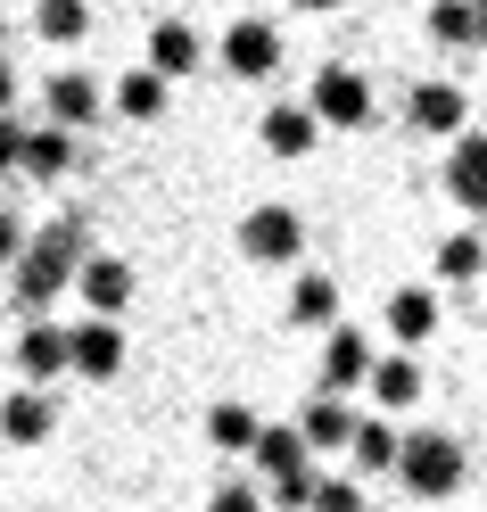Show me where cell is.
Masks as SVG:
<instances>
[{
	"mask_svg": "<svg viewBox=\"0 0 487 512\" xmlns=\"http://www.w3.org/2000/svg\"><path fill=\"white\" fill-rule=\"evenodd\" d=\"M42 42H58V50H67V42H83L91 34V9H83V0H42Z\"/></svg>",
	"mask_w": 487,
	"mask_h": 512,
	"instance_id": "obj_24",
	"label": "cell"
},
{
	"mask_svg": "<svg viewBox=\"0 0 487 512\" xmlns=\"http://www.w3.org/2000/svg\"><path fill=\"white\" fill-rule=\"evenodd\" d=\"M240 256H256V265H298V256H306L298 207H248L240 215Z\"/></svg>",
	"mask_w": 487,
	"mask_h": 512,
	"instance_id": "obj_3",
	"label": "cell"
},
{
	"mask_svg": "<svg viewBox=\"0 0 487 512\" xmlns=\"http://www.w3.org/2000/svg\"><path fill=\"white\" fill-rule=\"evenodd\" d=\"M215 504H223V512H248V504H265V488H256V479H223Z\"/></svg>",
	"mask_w": 487,
	"mask_h": 512,
	"instance_id": "obj_30",
	"label": "cell"
},
{
	"mask_svg": "<svg viewBox=\"0 0 487 512\" xmlns=\"http://www.w3.org/2000/svg\"><path fill=\"white\" fill-rule=\"evenodd\" d=\"M17 306H50V298H67V281H75V265H83V215H58L50 232H25L17 240Z\"/></svg>",
	"mask_w": 487,
	"mask_h": 512,
	"instance_id": "obj_1",
	"label": "cell"
},
{
	"mask_svg": "<svg viewBox=\"0 0 487 512\" xmlns=\"http://www.w3.org/2000/svg\"><path fill=\"white\" fill-rule=\"evenodd\" d=\"M479 265H487L479 232H454V240H438V273H446V281H479Z\"/></svg>",
	"mask_w": 487,
	"mask_h": 512,
	"instance_id": "obj_27",
	"label": "cell"
},
{
	"mask_svg": "<svg viewBox=\"0 0 487 512\" xmlns=\"http://www.w3.org/2000/svg\"><path fill=\"white\" fill-rule=\"evenodd\" d=\"M306 504H322V512H355V504H364V479H314V488H306Z\"/></svg>",
	"mask_w": 487,
	"mask_h": 512,
	"instance_id": "obj_28",
	"label": "cell"
},
{
	"mask_svg": "<svg viewBox=\"0 0 487 512\" xmlns=\"http://www.w3.org/2000/svg\"><path fill=\"white\" fill-rule=\"evenodd\" d=\"M256 133H265V149H273V157H306V149L322 141V124H314V108H306V100H281V108H265V124H256Z\"/></svg>",
	"mask_w": 487,
	"mask_h": 512,
	"instance_id": "obj_14",
	"label": "cell"
},
{
	"mask_svg": "<svg viewBox=\"0 0 487 512\" xmlns=\"http://www.w3.org/2000/svg\"><path fill=\"white\" fill-rule=\"evenodd\" d=\"M248 455H256V471H265V488H273V479H306L314 471V455H306V438L298 430H265V422H256V438H248Z\"/></svg>",
	"mask_w": 487,
	"mask_h": 512,
	"instance_id": "obj_11",
	"label": "cell"
},
{
	"mask_svg": "<svg viewBox=\"0 0 487 512\" xmlns=\"http://www.w3.org/2000/svg\"><path fill=\"white\" fill-rule=\"evenodd\" d=\"M248 438H256V413H248V405H215V413H207V446L248 455Z\"/></svg>",
	"mask_w": 487,
	"mask_h": 512,
	"instance_id": "obj_25",
	"label": "cell"
},
{
	"mask_svg": "<svg viewBox=\"0 0 487 512\" xmlns=\"http://www.w3.org/2000/svg\"><path fill=\"white\" fill-rule=\"evenodd\" d=\"M471 25H479V42H487V0H471Z\"/></svg>",
	"mask_w": 487,
	"mask_h": 512,
	"instance_id": "obj_33",
	"label": "cell"
},
{
	"mask_svg": "<svg viewBox=\"0 0 487 512\" xmlns=\"http://www.w3.org/2000/svg\"><path fill=\"white\" fill-rule=\"evenodd\" d=\"M67 290H75L91 314H124V306H133V265H124V256H91V248H83V265H75Z\"/></svg>",
	"mask_w": 487,
	"mask_h": 512,
	"instance_id": "obj_6",
	"label": "cell"
},
{
	"mask_svg": "<svg viewBox=\"0 0 487 512\" xmlns=\"http://www.w3.org/2000/svg\"><path fill=\"white\" fill-rule=\"evenodd\" d=\"M298 9H339V0H298Z\"/></svg>",
	"mask_w": 487,
	"mask_h": 512,
	"instance_id": "obj_34",
	"label": "cell"
},
{
	"mask_svg": "<svg viewBox=\"0 0 487 512\" xmlns=\"http://www.w3.org/2000/svg\"><path fill=\"white\" fill-rule=\"evenodd\" d=\"M17 240H25V223H17L9 207H0V265H9V256H17Z\"/></svg>",
	"mask_w": 487,
	"mask_h": 512,
	"instance_id": "obj_31",
	"label": "cell"
},
{
	"mask_svg": "<svg viewBox=\"0 0 487 512\" xmlns=\"http://www.w3.org/2000/svg\"><path fill=\"white\" fill-rule=\"evenodd\" d=\"M17 372L25 380H58V372H67V331H58V323H25L17 331Z\"/></svg>",
	"mask_w": 487,
	"mask_h": 512,
	"instance_id": "obj_19",
	"label": "cell"
},
{
	"mask_svg": "<svg viewBox=\"0 0 487 512\" xmlns=\"http://www.w3.org/2000/svg\"><path fill=\"white\" fill-rule=\"evenodd\" d=\"M388 471H397L413 496H454V488H463V438L413 430V438H397V463H388Z\"/></svg>",
	"mask_w": 487,
	"mask_h": 512,
	"instance_id": "obj_2",
	"label": "cell"
},
{
	"mask_svg": "<svg viewBox=\"0 0 487 512\" xmlns=\"http://www.w3.org/2000/svg\"><path fill=\"white\" fill-rule=\"evenodd\" d=\"M289 323H298V331L339 323V281L331 273H298V290H289Z\"/></svg>",
	"mask_w": 487,
	"mask_h": 512,
	"instance_id": "obj_22",
	"label": "cell"
},
{
	"mask_svg": "<svg viewBox=\"0 0 487 512\" xmlns=\"http://www.w3.org/2000/svg\"><path fill=\"white\" fill-rule=\"evenodd\" d=\"M364 389L380 397V413H405V405L421 397V364L405 356V347H397V356H372V364H364Z\"/></svg>",
	"mask_w": 487,
	"mask_h": 512,
	"instance_id": "obj_15",
	"label": "cell"
},
{
	"mask_svg": "<svg viewBox=\"0 0 487 512\" xmlns=\"http://www.w3.org/2000/svg\"><path fill=\"white\" fill-rule=\"evenodd\" d=\"M364 364H372V339L347 331V323H322V389H364Z\"/></svg>",
	"mask_w": 487,
	"mask_h": 512,
	"instance_id": "obj_9",
	"label": "cell"
},
{
	"mask_svg": "<svg viewBox=\"0 0 487 512\" xmlns=\"http://www.w3.org/2000/svg\"><path fill=\"white\" fill-rule=\"evenodd\" d=\"M306 108H314V124L364 133V124H372V83L355 75V67H322V75H314V91H306Z\"/></svg>",
	"mask_w": 487,
	"mask_h": 512,
	"instance_id": "obj_4",
	"label": "cell"
},
{
	"mask_svg": "<svg viewBox=\"0 0 487 512\" xmlns=\"http://www.w3.org/2000/svg\"><path fill=\"white\" fill-rule=\"evenodd\" d=\"M347 430H355V405H347L339 389H322V397L298 413V438H306V455H339V446H347Z\"/></svg>",
	"mask_w": 487,
	"mask_h": 512,
	"instance_id": "obj_12",
	"label": "cell"
},
{
	"mask_svg": "<svg viewBox=\"0 0 487 512\" xmlns=\"http://www.w3.org/2000/svg\"><path fill=\"white\" fill-rule=\"evenodd\" d=\"M42 108H50V124H67V133H75V124L100 116V83L75 75V67H58V75L42 83Z\"/></svg>",
	"mask_w": 487,
	"mask_h": 512,
	"instance_id": "obj_13",
	"label": "cell"
},
{
	"mask_svg": "<svg viewBox=\"0 0 487 512\" xmlns=\"http://www.w3.org/2000/svg\"><path fill=\"white\" fill-rule=\"evenodd\" d=\"M347 455H355V471H364V479H380L388 463H397V422H388V413H355Z\"/></svg>",
	"mask_w": 487,
	"mask_h": 512,
	"instance_id": "obj_17",
	"label": "cell"
},
{
	"mask_svg": "<svg viewBox=\"0 0 487 512\" xmlns=\"http://www.w3.org/2000/svg\"><path fill=\"white\" fill-rule=\"evenodd\" d=\"M446 190H454V207H471V215H487V133H454V149H446Z\"/></svg>",
	"mask_w": 487,
	"mask_h": 512,
	"instance_id": "obj_8",
	"label": "cell"
},
{
	"mask_svg": "<svg viewBox=\"0 0 487 512\" xmlns=\"http://www.w3.org/2000/svg\"><path fill=\"white\" fill-rule=\"evenodd\" d=\"M17 149H25V124H17L9 108H0V182L17 174Z\"/></svg>",
	"mask_w": 487,
	"mask_h": 512,
	"instance_id": "obj_29",
	"label": "cell"
},
{
	"mask_svg": "<svg viewBox=\"0 0 487 512\" xmlns=\"http://www.w3.org/2000/svg\"><path fill=\"white\" fill-rule=\"evenodd\" d=\"M0 108H17V67L0 58Z\"/></svg>",
	"mask_w": 487,
	"mask_h": 512,
	"instance_id": "obj_32",
	"label": "cell"
},
{
	"mask_svg": "<svg viewBox=\"0 0 487 512\" xmlns=\"http://www.w3.org/2000/svg\"><path fill=\"white\" fill-rule=\"evenodd\" d=\"M67 166H75V141H67V124H42V133H25V149H17V174L58 182Z\"/></svg>",
	"mask_w": 487,
	"mask_h": 512,
	"instance_id": "obj_21",
	"label": "cell"
},
{
	"mask_svg": "<svg viewBox=\"0 0 487 512\" xmlns=\"http://www.w3.org/2000/svg\"><path fill=\"white\" fill-rule=\"evenodd\" d=\"M116 116H133V124L166 116V75H157V67H133V75L116 83Z\"/></svg>",
	"mask_w": 487,
	"mask_h": 512,
	"instance_id": "obj_23",
	"label": "cell"
},
{
	"mask_svg": "<svg viewBox=\"0 0 487 512\" xmlns=\"http://www.w3.org/2000/svg\"><path fill=\"white\" fill-rule=\"evenodd\" d=\"M380 323H388V339H397V347H421V339L438 331V298H430V290H397V298L380 306Z\"/></svg>",
	"mask_w": 487,
	"mask_h": 512,
	"instance_id": "obj_18",
	"label": "cell"
},
{
	"mask_svg": "<svg viewBox=\"0 0 487 512\" xmlns=\"http://www.w3.org/2000/svg\"><path fill=\"white\" fill-rule=\"evenodd\" d=\"M199 58H207V42L190 34V25H174V17H166V25H149V67L166 75V83H174V75H190Z\"/></svg>",
	"mask_w": 487,
	"mask_h": 512,
	"instance_id": "obj_20",
	"label": "cell"
},
{
	"mask_svg": "<svg viewBox=\"0 0 487 512\" xmlns=\"http://www.w3.org/2000/svg\"><path fill=\"white\" fill-rule=\"evenodd\" d=\"M67 372H83V380H116V372H124V331H116V314H91V323L67 331Z\"/></svg>",
	"mask_w": 487,
	"mask_h": 512,
	"instance_id": "obj_5",
	"label": "cell"
},
{
	"mask_svg": "<svg viewBox=\"0 0 487 512\" xmlns=\"http://www.w3.org/2000/svg\"><path fill=\"white\" fill-rule=\"evenodd\" d=\"M405 116L421 124V133H463V124H471V100H463V91H454V83H413L405 91Z\"/></svg>",
	"mask_w": 487,
	"mask_h": 512,
	"instance_id": "obj_10",
	"label": "cell"
},
{
	"mask_svg": "<svg viewBox=\"0 0 487 512\" xmlns=\"http://www.w3.org/2000/svg\"><path fill=\"white\" fill-rule=\"evenodd\" d=\"M223 67H232L240 83H265V75L281 67V34H273L265 17H240L232 34H223Z\"/></svg>",
	"mask_w": 487,
	"mask_h": 512,
	"instance_id": "obj_7",
	"label": "cell"
},
{
	"mask_svg": "<svg viewBox=\"0 0 487 512\" xmlns=\"http://www.w3.org/2000/svg\"><path fill=\"white\" fill-rule=\"evenodd\" d=\"M50 422H58V413H50L42 389H9V397H0V438H9V446H42Z\"/></svg>",
	"mask_w": 487,
	"mask_h": 512,
	"instance_id": "obj_16",
	"label": "cell"
},
{
	"mask_svg": "<svg viewBox=\"0 0 487 512\" xmlns=\"http://www.w3.org/2000/svg\"><path fill=\"white\" fill-rule=\"evenodd\" d=\"M430 42H446V50H471V42H479L471 0H438V9H430Z\"/></svg>",
	"mask_w": 487,
	"mask_h": 512,
	"instance_id": "obj_26",
	"label": "cell"
},
{
	"mask_svg": "<svg viewBox=\"0 0 487 512\" xmlns=\"http://www.w3.org/2000/svg\"><path fill=\"white\" fill-rule=\"evenodd\" d=\"M0 50H9V17H0Z\"/></svg>",
	"mask_w": 487,
	"mask_h": 512,
	"instance_id": "obj_35",
	"label": "cell"
}]
</instances>
